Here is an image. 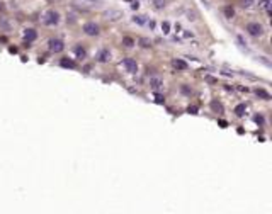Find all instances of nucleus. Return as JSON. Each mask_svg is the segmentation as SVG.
Segmentation results:
<instances>
[{
  "instance_id": "nucleus-18",
  "label": "nucleus",
  "mask_w": 272,
  "mask_h": 214,
  "mask_svg": "<svg viewBox=\"0 0 272 214\" xmlns=\"http://www.w3.org/2000/svg\"><path fill=\"white\" fill-rule=\"evenodd\" d=\"M60 65H61L63 68H75V61H72V59H66V58H63L61 61H60Z\"/></svg>"
},
{
  "instance_id": "nucleus-24",
  "label": "nucleus",
  "mask_w": 272,
  "mask_h": 214,
  "mask_svg": "<svg viewBox=\"0 0 272 214\" xmlns=\"http://www.w3.org/2000/svg\"><path fill=\"white\" fill-rule=\"evenodd\" d=\"M187 112H189V114H192V116L199 114V109H197V105H189V107H187Z\"/></svg>"
},
{
  "instance_id": "nucleus-14",
  "label": "nucleus",
  "mask_w": 272,
  "mask_h": 214,
  "mask_svg": "<svg viewBox=\"0 0 272 214\" xmlns=\"http://www.w3.org/2000/svg\"><path fill=\"white\" fill-rule=\"evenodd\" d=\"M223 14L226 19H233L235 17V9L231 7V5H226V7H223Z\"/></svg>"
},
{
  "instance_id": "nucleus-1",
  "label": "nucleus",
  "mask_w": 272,
  "mask_h": 214,
  "mask_svg": "<svg viewBox=\"0 0 272 214\" xmlns=\"http://www.w3.org/2000/svg\"><path fill=\"white\" fill-rule=\"evenodd\" d=\"M245 31L250 34V36H254V37L264 36V26H262L260 22H248L247 27H245Z\"/></svg>"
},
{
  "instance_id": "nucleus-21",
  "label": "nucleus",
  "mask_w": 272,
  "mask_h": 214,
  "mask_svg": "<svg viewBox=\"0 0 272 214\" xmlns=\"http://www.w3.org/2000/svg\"><path fill=\"white\" fill-rule=\"evenodd\" d=\"M180 92L184 94V95H187V97L192 95V89H191V87H187V85H180Z\"/></svg>"
},
{
  "instance_id": "nucleus-16",
  "label": "nucleus",
  "mask_w": 272,
  "mask_h": 214,
  "mask_svg": "<svg viewBox=\"0 0 272 214\" xmlns=\"http://www.w3.org/2000/svg\"><path fill=\"white\" fill-rule=\"evenodd\" d=\"M134 44H136V41L133 39V37H129V36L122 37V46H124V48H133Z\"/></svg>"
},
{
  "instance_id": "nucleus-7",
  "label": "nucleus",
  "mask_w": 272,
  "mask_h": 214,
  "mask_svg": "<svg viewBox=\"0 0 272 214\" xmlns=\"http://www.w3.org/2000/svg\"><path fill=\"white\" fill-rule=\"evenodd\" d=\"M150 89L155 90V92H160L163 90V80L160 77H151L150 78Z\"/></svg>"
},
{
  "instance_id": "nucleus-28",
  "label": "nucleus",
  "mask_w": 272,
  "mask_h": 214,
  "mask_svg": "<svg viewBox=\"0 0 272 214\" xmlns=\"http://www.w3.org/2000/svg\"><path fill=\"white\" fill-rule=\"evenodd\" d=\"M0 27H4L5 31H9L10 29V24H9L7 21H4V19H0Z\"/></svg>"
},
{
  "instance_id": "nucleus-3",
  "label": "nucleus",
  "mask_w": 272,
  "mask_h": 214,
  "mask_svg": "<svg viewBox=\"0 0 272 214\" xmlns=\"http://www.w3.org/2000/svg\"><path fill=\"white\" fill-rule=\"evenodd\" d=\"M48 48H49V51H53V53H61L63 49H65V43H63L61 39H58V37H53V39L48 41Z\"/></svg>"
},
{
  "instance_id": "nucleus-26",
  "label": "nucleus",
  "mask_w": 272,
  "mask_h": 214,
  "mask_svg": "<svg viewBox=\"0 0 272 214\" xmlns=\"http://www.w3.org/2000/svg\"><path fill=\"white\" fill-rule=\"evenodd\" d=\"M155 102L157 104H165V97L160 95V94H157V95H155Z\"/></svg>"
},
{
  "instance_id": "nucleus-20",
  "label": "nucleus",
  "mask_w": 272,
  "mask_h": 214,
  "mask_svg": "<svg viewBox=\"0 0 272 214\" xmlns=\"http://www.w3.org/2000/svg\"><path fill=\"white\" fill-rule=\"evenodd\" d=\"M153 2V5L157 9H165L167 7V0H151Z\"/></svg>"
},
{
  "instance_id": "nucleus-32",
  "label": "nucleus",
  "mask_w": 272,
  "mask_h": 214,
  "mask_svg": "<svg viewBox=\"0 0 272 214\" xmlns=\"http://www.w3.org/2000/svg\"><path fill=\"white\" fill-rule=\"evenodd\" d=\"M138 7H140L138 2H133V4H131V9H134V10H138Z\"/></svg>"
},
{
  "instance_id": "nucleus-9",
  "label": "nucleus",
  "mask_w": 272,
  "mask_h": 214,
  "mask_svg": "<svg viewBox=\"0 0 272 214\" xmlns=\"http://www.w3.org/2000/svg\"><path fill=\"white\" fill-rule=\"evenodd\" d=\"M111 58H112V56H111L109 49H100L99 55H97V61H100V63H109Z\"/></svg>"
},
{
  "instance_id": "nucleus-11",
  "label": "nucleus",
  "mask_w": 272,
  "mask_h": 214,
  "mask_svg": "<svg viewBox=\"0 0 272 214\" xmlns=\"http://www.w3.org/2000/svg\"><path fill=\"white\" fill-rule=\"evenodd\" d=\"M211 111L216 112V114H223V112H224V105L220 102V100L213 99V100H211Z\"/></svg>"
},
{
  "instance_id": "nucleus-27",
  "label": "nucleus",
  "mask_w": 272,
  "mask_h": 214,
  "mask_svg": "<svg viewBox=\"0 0 272 214\" xmlns=\"http://www.w3.org/2000/svg\"><path fill=\"white\" fill-rule=\"evenodd\" d=\"M162 31H163V34H169L170 32V24L169 22H162Z\"/></svg>"
},
{
  "instance_id": "nucleus-8",
  "label": "nucleus",
  "mask_w": 272,
  "mask_h": 214,
  "mask_svg": "<svg viewBox=\"0 0 272 214\" xmlns=\"http://www.w3.org/2000/svg\"><path fill=\"white\" fill-rule=\"evenodd\" d=\"M172 67L175 68V70H179V71H185L189 68V65L184 61V59H180V58H173L172 59Z\"/></svg>"
},
{
  "instance_id": "nucleus-33",
  "label": "nucleus",
  "mask_w": 272,
  "mask_h": 214,
  "mask_svg": "<svg viewBox=\"0 0 272 214\" xmlns=\"http://www.w3.org/2000/svg\"><path fill=\"white\" fill-rule=\"evenodd\" d=\"M0 12H5V4L4 2H0Z\"/></svg>"
},
{
  "instance_id": "nucleus-23",
  "label": "nucleus",
  "mask_w": 272,
  "mask_h": 214,
  "mask_svg": "<svg viewBox=\"0 0 272 214\" xmlns=\"http://www.w3.org/2000/svg\"><path fill=\"white\" fill-rule=\"evenodd\" d=\"M204 80H206L209 85H216V83H218V78L211 77V75H204Z\"/></svg>"
},
{
  "instance_id": "nucleus-15",
  "label": "nucleus",
  "mask_w": 272,
  "mask_h": 214,
  "mask_svg": "<svg viewBox=\"0 0 272 214\" xmlns=\"http://www.w3.org/2000/svg\"><path fill=\"white\" fill-rule=\"evenodd\" d=\"M245 112H247V105H245V104H238V105L235 107V114L238 116V117H243Z\"/></svg>"
},
{
  "instance_id": "nucleus-4",
  "label": "nucleus",
  "mask_w": 272,
  "mask_h": 214,
  "mask_svg": "<svg viewBox=\"0 0 272 214\" xmlns=\"http://www.w3.org/2000/svg\"><path fill=\"white\" fill-rule=\"evenodd\" d=\"M104 17H106L107 21H111V22H116V21H119V19L122 17V12L119 10V9H107V10L104 12Z\"/></svg>"
},
{
  "instance_id": "nucleus-2",
  "label": "nucleus",
  "mask_w": 272,
  "mask_h": 214,
  "mask_svg": "<svg viewBox=\"0 0 272 214\" xmlns=\"http://www.w3.org/2000/svg\"><path fill=\"white\" fill-rule=\"evenodd\" d=\"M60 22V14L56 10H48L43 15V24L44 26H56Z\"/></svg>"
},
{
  "instance_id": "nucleus-31",
  "label": "nucleus",
  "mask_w": 272,
  "mask_h": 214,
  "mask_svg": "<svg viewBox=\"0 0 272 214\" xmlns=\"http://www.w3.org/2000/svg\"><path fill=\"white\" fill-rule=\"evenodd\" d=\"M218 124H220L221 128H228V122H226V121H220Z\"/></svg>"
},
{
  "instance_id": "nucleus-25",
  "label": "nucleus",
  "mask_w": 272,
  "mask_h": 214,
  "mask_svg": "<svg viewBox=\"0 0 272 214\" xmlns=\"http://www.w3.org/2000/svg\"><path fill=\"white\" fill-rule=\"evenodd\" d=\"M242 7H245V9H248V7H252L254 5V0H242Z\"/></svg>"
},
{
  "instance_id": "nucleus-10",
  "label": "nucleus",
  "mask_w": 272,
  "mask_h": 214,
  "mask_svg": "<svg viewBox=\"0 0 272 214\" xmlns=\"http://www.w3.org/2000/svg\"><path fill=\"white\" fill-rule=\"evenodd\" d=\"M257 7H258V10H264V12H267V14L270 15V7H272V0H258Z\"/></svg>"
},
{
  "instance_id": "nucleus-19",
  "label": "nucleus",
  "mask_w": 272,
  "mask_h": 214,
  "mask_svg": "<svg viewBox=\"0 0 272 214\" xmlns=\"http://www.w3.org/2000/svg\"><path fill=\"white\" fill-rule=\"evenodd\" d=\"M73 51H75V55H77L78 58H85V55H87V53H85V49L82 48L80 44H77V46H75V48H73Z\"/></svg>"
},
{
  "instance_id": "nucleus-13",
  "label": "nucleus",
  "mask_w": 272,
  "mask_h": 214,
  "mask_svg": "<svg viewBox=\"0 0 272 214\" xmlns=\"http://www.w3.org/2000/svg\"><path fill=\"white\" fill-rule=\"evenodd\" d=\"M255 95H257L258 99H262V100H270V94H269L267 90H264V89H255Z\"/></svg>"
},
{
  "instance_id": "nucleus-6",
  "label": "nucleus",
  "mask_w": 272,
  "mask_h": 214,
  "mask_svg": "<svg viewBox=\"0 0 272 214\" xmlns=\"http://www.w3.org/2000/svg\"><path fill=\"white\" fill-rule=\"evenodd\" d=\"M122 67H124L126 71H129V73H136V71H138V63H136L133 58H126L124 61H122Z\"/></svg>"
},
{
  "instance_id": "nucleus-17",
  "label": "nucleus",
  "mask_w": 272,
  "mask_h": 214,
  "mask_svg": "<svg viewBox=\"0 0 272 214\" xmlns=\"http://www.w3.org/2000/svg\"><path fill=\"white\" fill-rule=\"evenodd\" d=\"M131 21L134 24H138V26H143V24H146V15H134Z\"/></svg>"
},
{
  "instance_id": "nucleus-30",
  "label": "nucleus",
  "mask_w": 272,
  "mask_h": 214,
  "mask_svg": "<svg viewBox=\"0 0 272 214\" xmlns=\"http://www.w3.org/2000/svg\"><path fill=\"white\" fill-rule=\"evenodd\" d=\"M236 39H238L240 46H245V48H247V43H245V41H243V37H242V36H238V37H236Z\"/></svg>"
},
{
  "instance_id": "nucleus-5",
  "label": "nucleus",
  "mask_w": 272,
  "mask_h": 214,
  "mask_svg": "<svg viewBox=\"0 0 272 214\" xmlns=\"http://www.w3.org/2000/svg\"><path fill=\"white\" fill-rule=\"evenodd\" d=\"M84 32L87 36H99L100 29L95 22H87V24H84Z\"/></svg>"
},
{
  "instance_id": "nucleus-29",
  "label": "nucleus",
  "mask_w": 272,
  "mask_h": 214,
  "mask_svg": "<svg viewBox=\"0 0 272 214\" xmlns=\"http://www.w3.org/2000/svg\"><path fill=\"white\" fill-rule=\"evenodd\" d=\"M254 119H255V122H257V124H260V126L264 124V117H262V116H255Z\"/></svg>"
},
{
  "instance_id": "nucleus-12",
  "label": "nucleus",
  "mask_w": 272,
  "mask_h": 214,
  "mask_svg": "<svg viewBox=\"0 0 272 214\" xmlns=\"http://www.w3.org/2000/svg\"><path fill=\"white\" fill-rule=\"evenodd\" d=\"M36 37H37V32L34 29L24 31V41H26V43H33V41H36Z\"/></svg>"
},
{
  "instance_id": "nucleus-22",
  "label": "nucleus",
  "mask_w": 272,
  "mask_h": 214,
  "mask_svg": "<svg viewBox=\"0 0 272 214\" xmlns=\"http://www.w3.org/2000/svg\"><path fill=\"white\" fill-rule=\"evenodd\" d=\"M140 46L141 48H151V41L148 37H141L140 39Z\"/></svg>"
}]
</instances>
